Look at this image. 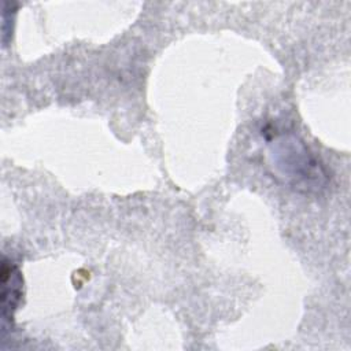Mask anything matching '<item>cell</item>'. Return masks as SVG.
Listing matches in <instances>:
<instances>
[{
	"label": "cell",
	"mask_w": 351,
	"mask_h": 351,
	"mask_svg": "<svg viewBox=\"0 0 351 351\" xmlns=\"http://www.w3.org/2000/svg\"><path fill=\"white\" fill-rule=\"evenodd\" d=\"M267 156L274 174L291 188L317 193L328 182L322 163L293 133H276L267 140Z\"/></svg>",
	"instance_id": "obj_1"
},
{
	"label": "cell",
	"mask_w": 351,
	"mask_h": 351,
	"mask_svg": "<svg viewBox=\"0 0 351 351\" xmlns=\"http://www.w3.org/2000/svg\"><path fill=\"white\" fill-rule=\"evenodd\" d=\"M23 281L19 269L7 258L1 262V318L3 328L7 322H11L14 311L18 307L22 298Z\"/></svg>",
	"instance_id": "obj_2"
}]
</instances>
